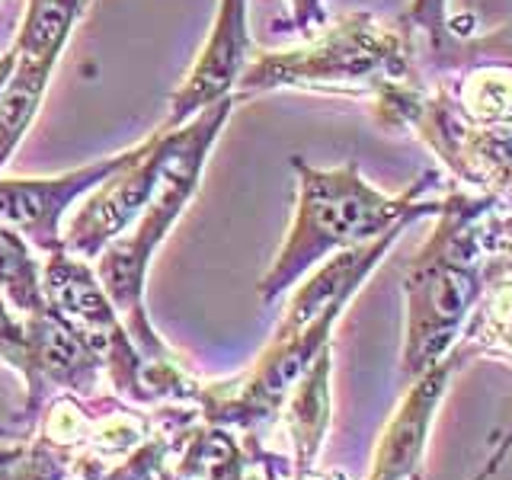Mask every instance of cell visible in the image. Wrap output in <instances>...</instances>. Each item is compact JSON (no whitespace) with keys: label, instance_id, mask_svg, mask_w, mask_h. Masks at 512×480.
Here are the masks:
<instances>
[{"label":"cell","instance_id":"cell-5","mask_svg":"<svg viewBox=\"0 0 512 480\" xmlns=\"http://www.w3.org/2000/svg\"><path fill=\"white\" fill-rule=\"evenodd\" d=\"M180 141L183 125L157 128L151 138H144L138 148H132L125 164L96 186L93 196L80 205L68 234H64V250H71L74 256H96L109 240L132 228L154 199Z\"/></svg>","mask_w":512,"mask_h":480},{"label":"cell","instance_id":"cell-12","mask_svg":"<svg viewBox=\"0 0 512 480\" xmlns=\"http://www.w3.org/2000/svg\"><path fill=\"white\" fill-rule=\"evenodd\" d=\"M288 7H292V26L301 36H317L327 26L324 0H288Z\"/></svg>","mask_w":512,"mask_h":480},{"label":"cell","instance_id":"cell-8","mask_svg":"<svg viewBox=\"0 0 512 480\" xmlns=\"http://www.w3.org/2000/svg\"><path fill=\"white\" fill-rule=\"evenodd\" d=\"M13 71L0 93V170L10 160V154L20 148L29 125L36 122L39 106L45 100L48 80L61 55L52 52H13Z\"/></svg>","mask_w":512,"mask_h":480},{"label":"cell","instance_id":"cell-2","mask_svg":"<svg viewBox=\"0 0 512 480\" xmlns=\"http://www.w3.org/2000/svg\"><path fill=\"white\" fill-rule=\"evenodd\" d=\"M439 224L407 272V352L404 368L420 372L455 340L480 292V250L487 240L490 199L448 196Z\"/></svg>","mask_w":512,"mask_h":480},{"label":"cell","instance_id":"cell-4","mask_svg":"<svg viewBox=\"0 0 512 480\" xmlns=\"http://www.w3.org/2000/svg\"><path fill=\"white\" fill-rule=\"evenodd\" d=\"M231 109H234V96L202 109L199 116H192L183 125V141H180V148H176V157L170 160V167L164 173V180H160L154 199L138 215L135 231L119 234L116 240H109V244L100 250L103 253L100 282L106 288L109 301L119 304V308L132 317L135 330H141L144 269H148L157 244L173 228V221L183 215L186 202L196 196L208 151H212L218 132L224 128V122H228Z\"/></svg>","mask_w":512,"mask_h":480},{"label":"cell","instance_id":"cell-7","mask_svg":"<svg viewBox=\"0 0 512 480\" xmlns=\"http://www.w3.org/2000/svg\"><path fill=\"white\" fill-rule=\"evenodd\" d=\"M250 55L253 42L247 29V0H218L215 26L180 90L170 96V112L160 128H180L202 109L228 100L237 90L240 74L247 71Z\"/></svg>","mask_w":512,"mask_h":480},{"label":"cell","instance_id":"cell-9","mask_svg":"<svg viewBox=\"0 0 512 480\" xmlns=\"http://www.w3.org/2000/svg\"><path fill=\"white\" fill-rule=\"evenodd\" d=\"M458 112L474 125H500L512 122V68H477L461 80Z\"/></svg>","mask_w":512,"mask_h":480},{"label":"cell","instance_id":"cell-14","mask_svg":"<svg viewBox=\"0 0 512 480\" xmlns=\"http://www.w3.org/2000/svg\"><path fill=\"white\" fill-rule=\"evenodd\" d=\"M42 4H45V0H26V13H29V10H39Z\"/></svg>","mask_w":512,"mask_h":480},{"label":"cell","instance_id":"cell-13","mask_svg":"<svg viewBox=\"0 0 512 480\" xmlns=\"http://www.w3.org/2000/svg\"><path fill=\"white\" fill-rule=\"evenodd\" d=\"M13 61H16L13 52L0 55V93H4V84H7V77H10V71H13Z\"/></svg>","mask_w":512,"mask_h":480},{"label":"cell","instance_id":"cell-6","mask_svg":"<svg viewBox=\"0 0 512 480\" xmlns=\"http://www.w3.org/2000/svg\"><path fill=\"white\" fill-rule=\"evenodd\" d=\"M132 151L93 160L58 176H0V221L29 237L39 250H64L61 218L103 180L116 173Z\"/></svg>","mask_w":512,"mask_h":480},{"label":"cell","instance_id":"cell-1","mask_svg":"<svg viewBox=\"0 0 512 480\" xmlns=\"http://www.w3.org/2000/svg\"><path fill=\"white\" fill-rule=\"evenodd\" d=\"M292 167L298 173L295 221L276 266L260 285L263 301L282 295L324 256L372 244L397 224L439 212V202H420L423 192L436 186V173H423L400 196H384L359 173L356 160L336 170H317L308 160L292 157Z\"/></svg>","mask_w":512,"mask_h":480},{"label":"cell","instance_id":"cell-11","mask_svg":"<svg viewBox=\"0 0 512 480\" xmlns=\"http://www.w3.org/2000/svg\"><path fill=\"white\" fill-rule=\"evenodd\" d=\"M410 23L413 26H420L429 32V39L432 45H439L445 39V0H413V7H410Z\"/></svg>","mask_w":512,"mask_h":480},{"label":"cell","instance_id":"cell-3","mask_svg":"<svg viewBox=\"0 0 512 480\" xmlns=\"http://www.w3.org/2000/svg\"><path fill=\"white\" fill-rule=\"evenodd\" d=\"M404 77H410L404 36L381 26L372 13H349L311 36L308 45L256 55L237 80V96L276 87L378 93Z\"/></svg>","mask_w":512,"mask_h":480},{"label":"cell","instance_id":"cell-10","mask_svg":"<svg viewBox=\"0 0 512 480\" xmlns=\"http://www.w3.org/2000/svg\"><path fill=\"white\" fill-rule=\"evenodd\" d=\"M0 285L7 288L10 298L26 311H45L39 266L29 256L23 234L13 231L10 224L0 221Z\"/></svg>","mask_w":512,"mask_h":480}]
</instances>
